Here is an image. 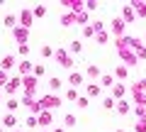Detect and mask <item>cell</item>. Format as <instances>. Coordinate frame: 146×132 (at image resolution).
<instances>
[{"label": "cell", "mask_w": 146, "mask_h": 132, "mask_svg": "<svg viewBox=\"0 0 146 132\" xmlns=\"http://www.w3.org/2000/svg\"><path fill=\"white\" fill-rule=\"evenodd\" d=\"M105 108H107V110H110V108H115V101H112V98H105Z\"/></svg>", "instance_id": "26"}, {"label": "cell", "mask_w": 146, "mask_h": 132, "mask_svg": "<svg viewBox=\"0 0 146 132\" xmlns=\"http://www.w3.org/2000/svg\"><path fill=\"white\" fill-rule=\"evenodd\" d=\"M122 29H124V22H122V20L112 22V32H115V34H122Z\"/></svg>", "instance_id": "9"}, {"label": "cell", "mask_w": 146, "mask_h": 132, "mask_svg": "<svg viewBox=\"0 0 146 132\" xmlns=\"http://www.w3.org/2000/svg\"><path fill=\"white\" fill-rule=\"evenodd\" d=\"M39 122H42V125H51V113H42Z\"/></svg>", "instance_id": "12"}, {"label": "cell", "mask_w": 146, "mask_h": 132, "mask_svg": "<svg viewBox=\"0 0 146 132\" xmlns=\"http://www.w3.org/2000/svg\"><path fill=\"white\" fill-rule=\"evenodd\" d=\"M66 98H68V101H78V93H76V88H68V90H66Z\"/></svg>", "instance_id": "13"}, {"label": "cell", "mask_w": 146, "mask_h": 132, "mask_svg": "<svg viewBox=\"0 0 146 132\" xmlns=\"http://www.w3.org/2000/svg\"><path fill=\"white\" fill-rule=\"evenodd\" d=\"M100 86H105V88H107V86H115L112 76H102V78H100Z\"/></svg>", "instance_id": "11"}, {"label": "cell", "mask_w": 146, "mask_h": 132, "mask_svg": "<svg viewBox=\"0 0 146 132\" xmlns=\"http://www.w3.org/2000/svg\"><path fill=\"white\" fill-rule=\"evenodd\" d=\"M15 22H17V17H15V15H7V17H5V25H7V27H12Z\"/></svg>", "instance_id": "22"}, {"label": "cell", "mask_w": 146, "mask_h": 132, "mask_svg": "<svg viewBox=\"0 0 146 132\" xmlns=\"http://www.w3.org/2000/svg\"><path fill=\"white\" fill-rule=\"evenodd\" d=\"M117 78H127V66H119L117 69Z\"/></svg>", "instance_id": "21"}, {"label": "cell", "mask_w": 146, "mask_h": 132, "mask_svg": "<svg viewBox=\"0 0 146 132\" xmlns=\"http://www.w3.org/2000/svg\"><path fill=\"white\" fill-rule=\"evenodd\" d=\"M56 132H61V130H56Z\"/></svg>", "instance_id": "33"}, {"label": "cell", "mask_w": 146, "mask_h": 132, "mask_svg": "<svg viewBox=\"0 0 146 132\" xmlns=\"http://www.w3.org/2000/svg\"><path fill=\"white\" fill-rule=\"evenodd\" d=\"M0 132H3V130H0Z\"/></svg>", "instance_id": "34"}, {"label": "cell", "mask_w": 146, "mask_h": 132, "mask_svg": "<svg viewBox=\"0 0 146 132\" xmlns=\"http://www.w3.org/2000/svg\"><path fill=\"white\" fill-rule=\"evenodd\" d=\"M80 81H83V76H80V74H71V83L73 86H78Z\"/></svg>", "instance_id": "16"}, {"label": "cell", "mask_w": 146, "mask_h": 132, "mask_svg": "<svg viewBox=\"0 0 146 132\" xmlns=\"http://www.w3.org/2000/svg\"><path fill=\"white\" fill-rule=\"evenodd\" d=\"M3 125H5V127H7V130H12V127H15V125H17V117H15V115H12V113H7V115H5V117H3Z\"/></svg>", "instance_id": "4"}, {"label": "cell", "mask_w": 146, "mask_h": 132, "mask_svg": "<svg viewBox=\"0 0 146 132\" xmlns=\"http://www.w3.org/2000/svg\"><path fill=\"white\" fill-rule=\"evenodd\" d=\"M20 83H22V78H12V81H7V83H5L7 93H15V90H17V86H20Z\"/></svg>", "instance_id": "6"}, {"label": "cell", "mask_w": 146, "mask_h": 132, "mask_svg": "<svg viewBox=\"0 0 146 132\" xmlns=\"http://www.w3.org/2000/svg\"><path fill=\"white\" fill-rule=\"evenodd\" d=\"M63 122H66L68 127H73V125H76V115H66V117H63Z\"/></svg>", "instance_id": "17"}, {"label": "cell", "mask_w": 146, "mask_h": 132, "mask_svg": "<svg viewBox=\"0 0 146 132\" xmlns=\"http://www.w3.org/2000/svg\"><path fill=\"white\" fill-rule=\"evenodd\" d=\"M117 113H119V115H127V113H129V103L119 101V103H117Z\"/></svg>", "instance_id": "8"}, {"label": "cell", "mask_w": 146, "mask_h": 132, "mask_svg": "<svg viewBox=\"0 0 146 132\" xmlns=\"http://www.w3.org/2000/svg\"><path fill=\"white\" fill-rule=\"evenodd\" d=\"M112 95H115V98H122V95H124V86H122V83H115V88H112Z\"/></svg>", "instance_id": "10"}, {"label": "cell", "mask_w": 146, "mask_h": 132, "mask_svg": "<svg viewBox=\"0 0 146 132\" xmlns=\"http://www.w3.org/2000/svg\"><path fill=\"white\" fill-rule=\"evenodd\" d=\"M136 90H146V81H139V86H136Z\"/></svg>", "instance_id": "31"}, {"label": "cell", "mask_w": 146, "mask_h": 132, "mask_svg": "<svg viewBox=\"0 0 146 132\" xmlns=\"http://www.w3.org/2000/svg\"><path fill=\"white\" fill-rule=\"evenodd\" d=\"M68 49H71L73 54H78V52H80L83 47H80V42H71V47H68Z\"/></svg>", "instance_id": "18"}, {"label": "cell", "mask_w": 146, "mask_h": 132, "mask_svg": "<svg viewBox=\"0 0 146 132\" xmlns=\"http://www.w3.org/2000/svg\"><path fill=\"white\" fill-rule=\"evenodd\" d=\"M10 69H15V56H5V59H3V64H0V71H3V74L10 71Z\"/></svg>", "instance_id": "3"}, {"label": "cell", "mask_w": 146, "mask_h": 132, "mask_svg": "<svg viewBox=\"0 0 146 132\" xmlns=\"http://www.w3.org/2000/svg\"><path fill=\"white\" fill-rule=\"evenodd\" d=\"M36 125V117H27V127H34Z\"/></svg>", "instance_id": "30"}, {"label": "cell", "mask_w": 146, "mask_h": 132, "mask_svg": "<svg viewBox=\"0 0 146 132\" xmlns=\"http://www.w3.org/2000/svg\"><path fill=\"white\" fill-rule=\"evenodd\" d=\"M117 132H124V130H117Z\"/></svg>", "instance_id": "32"}, {"label": "cell", "mask_w": 146, "mask_h": 132, "mask_svg": "<svg viewBox=\"0 0 146 132\" xmlns=\"http://www.w3.org/2000/svg\"><path fill=\"white\" fill-rule=\"evenodd\" d=\"M44 12H46V7H44V5H36V7H34V15H36V17H42Z\"/></svg>", "instance_id": "20"}, {"label": "cell", "mask_w": 146, "mask_h": 132, "mask_svg": "<svg viewBox=\"0 0 146 132\" xmlns=\"http://www.w3.org/2000/svg\"><path fill=\"white\" fill-rule=\"evenodd\" d=\"M88 93H90V95H100V86H90Z\"/></svg>", "instance_id": "23"}, {"label": "cell", "mask_w": 146, "mask_h": 132, "mask_svg": "<svg viewBox=\"0 0 146 132\" xmlns=\"http://www.w3.org/2000/svg\"><path fill=\"white\" fill-rule=\"evenodd\" d=\"M42 54H44V56H51L54 49H51V47H44V49H42Z\"/></svg>", "instance_id": "27"}, {"label": "cell", "mask_w": 146, "mask_h": 132, "mask_svg": "<svg viewBox=\"0 0 146 132\" xmlns=\"http://www.w3.org/2000/svg\"><path fill=\"white\" fill-rule=\"evenodd\" d=\"M20 20H22V25H20V27L29 29V25H32V12H29V10H22V12H20Z\"/></svg>", "instance_id": "2"}, {"label": "cell", "mask_w": 146, "mask_h": 132, "mask_svg": "<svg viewBox=\"0 0 146 132\" xmlns=\"http://www.w3.org/2000/svg\"><path fill=\"white\" fill-rule=\"evenodd\" d=\"M49 88H51V90H58V88H61V81H58V78H51V81H49Z\"/></svg>", "instance_id": "15"}, {"label": "cell", "mask_w": 146, "mask_h": 132, "mask_svg": "<svg viewBox=\"0 0 146 132\" xmlns=\"http://www.w3.org/2000/svg\"><path fill=\"white\" fill-rule=\"evenodd\" d=\"M20 54H22V56H27V54H29V47H27V44H20Z\"/></svg>", "instance_id": "25"}, {"label": "cell", "mask_w": 146, "mask_h": 132, "mask_svg": "<svg viewBox=\"0 0 146 132\" xmlns=\"http://www.w3.org/2000/svg\"><path fill=\"white\" fill-rule=\"evenodd\" d=\"M136 132H146V117L136 122Z\"/></svg>", "instance_id": "19"}, {"label": "cell", "mask_w": 146, "mask_h": 132, "mask_svg": "<svg viewBox=\"0 0 146 132\" xmlns=\"http://www.w3.org/2000/svg\"><path fill=\"white\" fill-rule=\"evenodd\" d=\"M122 15H124V20H134V15H131L129 7H124V12H122Z\"/></svg>", "instance_id": "24"}, {"label": "cell", "mask_w": 146, "mask_h": 132, "mask_svg": "<svg viewBox=\"0 0 146 132\" xmlns=\"http://www.w3.org/2000/svg\"><path fill=\"white\" fill-rule=\"evenodd\" d=\"M44 74V66H34V76H42Z\"/></svg>", "instance_id": "29"}, {"label": "cell", "mask_w": 146, "mask_h": 132, "mask_svg": "<svg viewBox=\"0 0 146 132\" xmlns=\"http://www.w3.org/2000/svg\"><path fill=\"white\" fill-rule=\"evenodd\" d=\"M22 83H25L27 98H29V95H34V88H36V76H25V78H22Z\"/></svg>", "instance_id": "1"}, {"label": "cell", "mask_w": 146, "mask_h": 132, "mask_svg": "<svg viewBox=\"0 0 146 132\" xmlns=\"http://www.w3.org/2000/svg\"><path fill=\"white\" fill-rule=\"evenodd\" d=\"M56 59H58V61L63 64V66H66V69H68V66H73V61H71V56H66V52H58V54H56Z\"/></svg>", "instance_id": "5"}, {"label": "cell", "mask_w": 146, "mask_h": 132, "mask_svg": "<svg viewBox=\"0 0 146 132\" xmlns=\"http://www.w3.org/2000/svg\"><path fill=\"white\" fill-rule=\"evenodd\" d=\"M78 108H88V98H78Z\"/></svg>", "instance_id": "28"}, {"label": "cell", "mask_w": 146, "mask_h": 132, "mask_svg": "<svg viewBox=\"0 0 146 132\" xmlns=\"http://www.w3.org/2000/svg\"><path fill=\"white\" fill-rule=\"evenodd\" d=\"M17 108H20V103H17L15 98H10V101H7V110L12 113V110H17Z\"/></svg>", "instance_id": "14"}, {"label": "cell", "mask_w": 146, "mask_h": 132, "mask_svg": "<svg viewBox=\"0 0 146 132\" xmlns=\"http://www.w3.org/2000/svg\"><path fill=\"white\" fill-rule=\"evenodd\" d=\"M29 71H34V66H32L29 61H22V64H20V74H22V76H27Z\"/></svg>", "instance_id": "7"}]
</instances>
